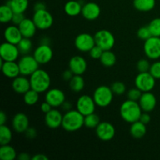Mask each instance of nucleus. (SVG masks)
<instances>
[{
  "label": "nucleus",
  "mask_w": 160,
  "mask_h": 160,
  "mask_svg": "<svg viewBox=\"0 0 160 160\" xmlns=\"http://www.w3.org/2000/svg\"><path fill=\"white\" fill-rule=\"evenodd\" d=\"M7 4L14 12L24 13L29 6V0H9Z\"/></svg>",
  "instance_id": "nucleus-30"
},
{
  "label": "nucleus",
  "mask_w": 160,
  "mask_h": 160,
  "mask_svg": "<svg viewBox=\"0 0 160 160\" xmlns=\"http://www.w3.org/2000/svg\"><path fill=\"white\" fill-rule=\"evenodd\" d=\"M32 20L39 30L49 29L54 22L52 15L46 9L34 11Z\"/></svg>",
  "instance_id": "nucleus-6"
},
{
  "label": "nucleus",
  "mask_w": 160,
  "mask_h": 160,
  "mask_svg": "<svg viewBox=\"0 0 160 160\" xmlns=\"http://www.w3.org/2000/svg\"><path fill=\"white\" fill-rule=\"evenodd\" d=\"M156 80L149 71L139 73L134 80V84L142 92H151L156 85Z\"/></svg>",
  "instance_id": "nucleus-7"
},
{
  "label": "nucleus",
  "mask_w": 160,
  "mask_h": 160,
  "mask_svg": "<svg viewBox=\"0 0 160 160\" xmlns=\"http://www.w3.org/2000/svg\"><path fill=\"white\" fill-rule=\"evenodd\" d=\"M96 135L98 138L103 142H109L112 140L116 134L115 127L109 122H100L99 124L95 128Z\"/></svg>",
  "instance_id": "nucleus-12"
},
{
  "label": "nucleus",
  "mask_w": 160,
  "mask_h": 160,
  "mask_svg": "<svg viewBox=\"0 0 160 160\" xmlns=\"http://www.w3.org/2000/svg\"><path fill=\"white\" fill-rule=\"evenodd\" d=\"M73 75H74V74H73V72H72L71 70L69 69V70H65V71L62 73V79H63L65 81H70V80L72 79V78L73 77Z\"/></svg>",
  "instance_id": "nucleus-48"
},
{
  "label": "nucleus",
  "mask_w": 160,
  "mask_h": 160,
  "mask_svg": "<svg viewBox=\"0 0 160 160\" xmlns=\"http://www.w3.org/2000/svg\"><path fill=\"white\" fill-rule=\"evenodd\" d=\"M84 126V116L78 109L67 111L62 117V128L68 132H74Z\"/></svg>",
  "instance_id": "nucleus-2"
},
{
  "label": "nucleus",
  "mask_w": 160,
  "mask_h": 160,
  "mask_svg": "<svg viewBox=\"0 0 160 160\" xmlns=\"http://www.w3.org/2000/svg\"><path fill=\"white\" fill-rule=\"evenodd\" d=\"M113 92L110 87L106 85H100L93 93V98L96 106L99 107H107L111 104L113 99Z\"/></svg>",
  "instance_id": "nucleus-4"
},
{
  "label": "nucleus",
  "mask_w": 160,
  "mask_h": 160,
  "mask_svg": "<svg viewBox=\"0 0 160 160\" xmlns=\"http://www.w3.org/2000/svg\"><path fill=\"white\" fill-rule=\"evenodd\" d=\"M25 135H26L27 138L30 139H33L34 138H36L37 136V131L35 130V128H28V130L25 131Z\"/></svg>",
  "instance_id": "nucleus-45"
},
{
  "label": "nucleus",
  "mask_w": 160,
  "mask_h": 160,
  "mask_svg": "<svg viewBox=\"0 0 160 160\" xmlns=\"http://www.w3.org/2000/svg\"><path fill=\"white\" fill-rule=\"evenodd\" d=\"M45 101L49 103L53 108L59 107L66 101L65 94L59 88L48 89L45 94Z\"/></svg>",
  "instance_id": "nucleus-15"
},
{
  "label": "nucleus",
  "mask_w": 160,
  "mask_h": 160,
  "mask_svg": "<svg viewBox=\"0 0 160 160\" xmlns=\"http://www.w3.org/2000/svg\"><path fill=\"white\" fill-rule=\"evenodd\" d=\"M138 103L143 112H151L156 108L157 100L154 94L151 92H145L142 93Z\"/></svg>",
  "instance_id": "nucleus-16"
},
{
  "label": "nucleus",
  "mask_w": 160,
  "mask_h": 160,
  "mask_svg": "<svg viewBox=\"0 0 160 160\" xmlns=\"http://www.w3.org/2000/svg\"><path fill=\"white\" fill-rule=\"evenodd\" d=\"M144 52L148 59H158L160 58V37L152 36L144 43Z\"/></svg>",
  "instance_id": "nucleus-9"
},
{
  "label": "nucleus",
  "mask_w": 160,
  "mask_h": 160,
  "mask_svg": "<svg viewBox=\"0 0 160 160\" xmlns=\"http://www.w3.org/2000/svg\"><path fill=\"white\" fill-rule=\"evenodd\" d=\"M137 35L141 40L143 41H146L147 39H148L152 36L149 28H148V26L142 27V28H139L137 31Z\"/></svg>",
  "instance_id": "nucleus-39"
},
{
  "label": "nucleus",
  "mask_w": 160,
  "mask_h": 160,
  "mask_svg": "<svg viewBox=\"0 0 160 160\" xmlns=\"http://www.w3.org/2000/svg\"><path fill=\"white\" fill-rule=\"evenodd\" d=\"M149 72L156 80L160 79V61H156L152 64Z\"/></svg>",
  "instance_id": "nucleus-42"
},
{
  "label": "nucleus",
  "mask_w": 160,
  "mask_h": 160,
  "mask_svg": "<svg viewBox=\"0 0 160 160\" xmlns=\"http://www.w3.org/2000/svg\"><path fill=\"white\" fill-rule=\"evenodd\" d=\"M39 94L34 89L31 88L23 95V101L28 106H34L38 102Z\"/></svg>",
  "instance_id": "nucleus-34"
},
{
  "label": "nucleus",
  "mask_w": 160,
  "mask_h": 160,
  "mask_svg": "<svg viewBox=\"0 0 160 160\" xmlns=\"http://www.w3.org/2000/svg\"><path fill=\"white\" fill-rule=\"evenodd\" d=\"M142 112L143 111L139 103L131 99L123 102L120 109V113L122 119L129 123L139 120Z\"/></svg>",
  "instance_id": "nucleus-1"
},
{
  "label": "nucleus",
  "mask_w": 160,
  "mask_h": 160,
  "mask_svg": "<svg viewBox=\"0 0 160 160\" xmlns=\"http://www.w3.org/2000/svg\"><path fill=\"white\" fill-rule=\"evenodd\" d=\"M1 70L4 76L12 79H14L20 74L18 62H16V61H3L2 59Z\"/></svg>",
  "instance_id": "nucleus-20"
},
{
  "label": "nucleus",
  "mask_w": 160,
  "mask_h": 160,
  "mask_svg": "<svg viewBox=\"0 0 160 160\" xmlns=\"http://www.w3.org/2000/svg\"><path fill=\"white\" fill-rule=\"evenodd\" d=\"M151 34L155 37H160V18H155L148 25Z\"/></svg>",
  "instance_id": "nucleus-37"
},
{
  "label": "nucleus",
  "mask_w": 160,
  "mask_h": 160,
  "mask_svg": "<svg viewBox=\"0 0 160 160\" xmlns=\"http://www.w3.org/2000/svg\"><path fill=\"white\" fill-rule=\"evenodd\" d=\"M17 45L20 54L28 55L32 49V42H31V38H23Z\"/></svg>",
  "instance_id": "nucleus-36"
},
{
  "label": "nucleus",
  "mask_w": 160,
  "mask_h": 160,
  "mask_svg": "<svg viewBox=\"0 0 160 160\" xmlns=\"http://www.w3.org/2000/svg\"><path fill=\"white\" fill-rule=\"evenodd\" d=\"M62 117L60 112L57 109H52L45 114V124L50 129H56V128L62 127Z\"/></svg>",
  "instance_id": "nucleus-18"
},
{
  "label": "nucleus",
  "mask_w": 160,
  "mask_h": 160,
  "mask_svg": "<svg viewBox=\"0 0 160 160\" xmlns=\"http://www.w3.org/2000/svg\"><path fill=\"white\" fill-rule=\"evenodd\" d=\"M14 12L8 4L2 5L0 7V21L2 23L12 21Z\"/></svg>",
  "instance_id": "nucleus-32"
},
{
  "label": "nucleus",
  "mask_w": 160,
  "mask_h": 160,
  "mask_svg": "<svg viewBox=\"0 0 160 160\" xmlns=\"http://www.w3.org/2000/svg\"><path fill=\"white\" fill-rule=\"evenodd\" d=\"M40 109H41V111H42V112H44V113L46 114L47 112H49L51 109H52V106L49 103L45 101V102H44L42 103V105H41V106H40Z\"/></svg>",
  "instance_id": "nucleus-47"
},
{
  "label": "nucleus",
  "mask_w": 160,
  "mask_h": 160,
  "mask_svg": "<svg viewBox=\"0 0 160 160\" xmlns=\"http://www.w3.org/2000/svg\"><path fill=\"white\" fill-rule=\"evenodd\" d=\"M77 109L85 117L95 112L96 104L93 97L87 95H83L79 97L77 101Z\"/></svg>",
  "instance_id": "nucleus-11"
},
{
  "label": "nucleus",
  "mask_w": 160,
  "mask_h": 160,
  "mask_svg": "<svg viewBox=\"0 0 160 160\" xmlns=\"http://www.w3.org/2000/svg\"><path fill=\"white\" fill-rule=\"evenodd\" d=\"M18 65L20 67V74L23 76H31L39 69V63L34 56H30L28 54L23 55V57L20 58Z\"/></svg>",
  "instance_id": "nucleus-8"
},
{
  "label": "nucleus",
  "mask_w": 160,
  "mask_h": 160,
  "mask_svg": "<svg viewBox=\"0 0 160 160\" xmlns=\"http://www.w3.org/2000/svg\"><path fill=\"white\" fill-rule=\"evenodd\" d=\"M87 67V61L81 56H73L69 61V69L74 75H82L86 71Z\"/></svg>",
  "instance_id": "nucleus-17"
},
{
  "label": "nucleus",
  "mask_w": 160,
  "mask_h": 160,
  "mask_svg": "<svg viewBox=\"0 0 160 160\" xmlns=\"http://www.w3.org/2000/svg\"><path fill=\"white\" fill-rule=\"evenodd\" d=\"M113 94L117 95H121L125 93L126 92V86L121 81H116L112 83L110 86Z\"/></svg>",
  "instance_id": "nucleus-38"
},
{
  "label": "nucleus",
  "mask_w": 160,
  "mask_h": 160,
  "mask_svg": "<svg viewBox=\"0 0 160 160\" xmlns=\"http://www.w3.org/2000/svg\"><path fill=\"white\" fill-rule=\"evenodd\" d=\"M143 92L138 89V88H131L128 91V99L133 100V101H139L141 96H142Z\"/></svg>",
  "instance_id": "nucleus-40"
},
{
  "label": "nucleus",
  "mask_w": 160,
  "mask_h": 160,
  "mask_svg": "<svg viewBox=\"0 0 160 160\" xmlns=\"http://www.w3.org/2000/svg\"><path fill=\"white\" fill-rule=\"evenodd\" d=\"M17 157L15 148L11 145H3L0 148V159L2 160H14Z\"/></svg>",
  "instance_id": "nucleus-28"
},
{
  "label": "nucleus",
  "mask_w": 160,
  "mask_h": 160,
  "mask_svg": "<svg viewBox=\"0 0 160 160\" xmlns=\"http://www.w3.org/2000/svg\"><path fill=\"white\" fill-rule=\"evenodd\" d=\"M12 88L17 94L24 95L31 88L30 79H28L26 76H18L12 80Z\"/></svg>",
  "instance_id": "nucleus-22"
},
{
  "label": "nucleus",
  "mask_w": 160,
  "mask_h": 160,
  "mask_svg": "<svg viewBox=\"0 0 160 160\" xmlns=\"http://www.w3.org/2000/svg\"><path fill=\"white\" fill-rule=\"evenodd\" d=\"M146 132V124L141 122L140 120H138V121L131 123V128H130V134L134 138H142L143 137H145Z\"/></svg>",
  "instance_id": "nucleus-25"
},
{
  "label": "nucleus",
  "mask_w": 160,
  "mask_h": 160,
  "mask_svg": "<svg viewBox=\"0 0 160 160\" xmlns=\"http://www.w3.org/2000/svg\"><path fill=\"white\" fill-rule=\"evenodd\" d=\"M32 160H48V158L44 154H36L31 158Z\"/></svg>",
  "instance_id": "nucleus-50"
},
{
  "label": "nucleus",
  "mask_w": 160,
  "mask_h": 160,
  "mask_svg": "<svg viewBox=\"0 0 160 160\" xmlns=\"http://www.w3.org/2000/svg\"><path fill=\"white\" fill-rule=\"evenodd\" d=\"M100 118L98 115L93 112L84 117V126L90 129H94L100 123Z\"/></svg>",
  "instance_id": "nucleus-35"
},
{
  "label": "nucleus",
  "mask_w": 160,
  "mask_h": 160,
  "mask_svg": "<svg viewBox=\"0 0 160 160\" xmlns=\"http://www.w3.org/2000/svg\"><path fill=\"white\" fill-rule=\"evenodd\" d=\"M100 62L104 67H112L117 62V56L111 50H105L99 59Z\"/></svg>",
  "instance_id": "nucleus-29"
},
{
  "label": "nucleus",
  "mask_w": 160,
  "mask_h": 160,
  "mask_svg": "<svg viewBox=\"0 0 160 160\" xmlns=\"http://www.w3.org/2000/svg\"><path fill=\"white\" fill-rule=\"evenodd\" d=\"M95 44L103 50H112L115 45L116 39L112 32L106 29L99 30L94 35Z\"/></svg>",
  "instance_id": "nucleus-5"
},
{
  "label": "nucleus",
  "mask_w": 160,
  "mask_h": 160,
  "mask_svg": "<svg viewBox=\"0 0 160 160\" xmlns=\"http://www.w3.org/2000/svg\"><path fill=\"white\" fill-rule=\"evenodd\" d=\"M150 62L148 60L145 59H142L137 62V70L139 73H144V72H148L150 70Z\"/></svg>",
  "instance_id": "nucleus-41"
},
{
  "label": "nucleus",
  "mask_w": 160,
  "mask_h": 160,
  "mask_svg": "<svg viewBox=\"0 0 160 160\" xmlns=\"http://www.w3.org/2000/svg\"><path fill=\"white\" fill-rule=\"evenodd\" d=\"M33 56L39 64H46L52 59L53 51L48 44H41L34 49Z\"/></svg>",
  "instance_id": "nucleus-14"
},
{
  "label": "nucleus",
  "mask_w": 160,
  "mask_h": 160,
  "mask_svg": "<svg viewBox=\"0 0 160 160\" xmlns=\"http://www.w3.org/2000/svg\"><path fill=\"white\" fill-rule=\"evenodd\" d=\"M20 54L17 45L6 42L0 46V56L3 61H16Z\"/></svg>",
  "instance_id": "nucleus-13"
},
{
  "label": "nucleus",
  "mask_w": 160,
  "mask_h": 160,
  "mask_svg": "<svg viewBox=\"0 0 160 160\" xmlns=\"http://www.w3.org/2000/svg\"><path fill=\"white\" fill-rule=\"evenodd\" d=\"M81 14L86 20H95L100 17L101 8L97 3L90 2L83 6Z\"/></svg>",
  "instance_id": "nucleus-19"
},
{
  "label": "nucleus",
  "mask_w": 160,
  "mask_h": 160,
  "mask_svg": "<svg viewBox=\"0 0 160 160\" xmlns=\"http://www.w3.org/2000/svg\"><path fill=\"white\" fill-rule=\"evenodd\" d=\"M26 17H24V14L21 13V12H14L13 17H12V23L14 25H17V26H19L20 24L22 21H23Z\"/></svg>",
  "instance_id": "nucleus-44"
},
{
  "label": "nucleus",
  "mask_w": 160,
  "mask_h": 160,
  "mask_svg": "<svg viewBox=\"0 0 160 160\" xmlns=\"http://www.w3.org/2000/svg\"><path fill=\"white\" fill-rule=\"evenodd\" d=\"M74 45L77 49L80 52H89L96 44L95 37L88 33H81L78 34L74 40Z\"/></svg>",
  "instance_id": "nucleus-10"
},
{
  "label": "nucleus",
  "mask_w": 160,
  "mask_h": 160,
  "mask_svg": "<svg viewBox=\"0 0 160 160\" xmlns=\"http://www.w3.org/2000/svg\"><path fill=\"white\" fill-rule=\"evenodd\" d=\"M5 40L9 43L17 45L23 38L21 32H20L19 27L17 25H10L7 27L4 31Z\"/></svg>",
  "instance_id": "nucleus-23"
},
{
  "label": "nucleus",
  "mask_w": 160,
  "mask_h": 160,
  "mask_svg": "<svg viewBox=\"0 0 160 160\" xmlns=\"http://www.w3.org/2000/svg\"><path fill=\"white\" fill-rule=\"evenodd\" d=\"M31 88L38 93H43L49 89L51 78L48 73L42 69H38L30 76Z\"/></svg>",
  "instance_id": "nucleus-3"
},
{
  "label": "nucleus",
  "mask_w": 160,
  "mask_h": 160,
  "mask_svg": "<svg viewBox=\"0 0 160 160\" xmlns=\"http://www.w3.org/2000/svg\"><path fill=\"white\" fill-rule=\"evenodd\" d=\"M61 107H62V109L66 111V112H67V111L72 109V104H71V102H69L65 101L63 102V104L61 106Z\"/></svg>",
  "instance_id": "nucleus-53"
},
{
  "label": "nucleus",
  "mask_w": 160,
  "mask_h": 160,
  "mask_svg": "<svg viewBox=\"0 0 160 160\" xmlns=\"http://www.w3.org/2000/svg\"><path fill=\"white\" fill-rule=\"evenodd\" d=\"M83 6L81 2L74 0L67 2L64 6V11L70 17H77L81 13Z\"/></svg>",
  "instance_id": "nucleus-26"
},
{
  "label": "nucleus",
  "mask_w": 160,
  "mask_h": 160,
  "mask_svg": "<svg viewBox=\"0 0 160 160\" xmlns=\"http://www.w3.org/2000/svg\"><path fill=\"white\" fill-rule=\"evenodd\" d=\"M12 127L17 133H24L29 128V119L23 112H18L13 117Z\"/></svg>",
  "instance_id": "nucleus-21"
},
{
  "label": "nucleus",
  "mask_w": 160,
  "mask_h": 160,
  "mask_svg": "<svg viewBox=\"0 0 160 160\" xmlns=\"http://www.w3.org/2000/svg\"><path fill=\"white\" fill-rule=\"evenodd\" d=\"M139 120L146 125L148 124V123H149L150 121H151V117H150L149 115V112H142Z\"/></svg>",
  "instance_id": "nucleus-46"
},
{
  "label": "nucleus",
  "mask_w": 160,
  "mask_h": 160,
  "mask_svg": "<svg viewBox=\"0 0 160 160\" xmlns=\"http://www.w3.org/2000/svg\"><path fill=\"white\" fill-rule=\"evenodd\" d=\"M70 88L73 92H80L84 89L85 82L82 75H73L72 79L69 81Z\"/></svg>",
  "instance_id": "nucleus-31"
},
{
  "label": "nucleus",
  "mask_w": 160,
  "mask_h": 160,
  "mask_svg": "<svg viewBox=\"0 0 160 160\" xmlns=\"http://www.w3.org/2000/svg\"><path fill=\"white\" fill-rule=\"evenodd\" d=\"M103 52H104V50H103L101 47L95 45V46L89 51V55H90V56L92 59H99L100 58H101Z\"/></svg>",
  "instance_id": "nucleus-43"
},
{
  "label": "nucleus",
  "mask_w": 160,
  "mask_h": 160,
  "mask_svg": "<svg viewBox=\"0 0 160 160\" xmlns=\"http://www.w3.org/2000/svg\"><path fill=\"white\" fill-rule=\"evenodd\" d=\"M46 9V6L44 2H38L37 3H35L34 6V11H38V10H42V9Z\"/></svg>",
  "instance_id": "nucleus-49"
},
{
  "label": "nucleus",
  "mask_w": 160,
  "mask_h": 160,
  "mask_svg": "<svg viewBox=\"0 0 160 160\" xmlns=\"http://www.w3.org/2000/svg\"><path fill=\"white\" fill-rule=\"evenodd\" d=\"M6 120H7L6 114L3 111H1V112H0V125H4Z\"/></svg>",
  "instance_id": "nucleus-52"
},
{
  "label": "nucleus",
  "mask_w": 160,
  "mask_h": 160,
  "mask_svg": "<svg viewBox=\"0 0 160 160\" xmlns=\"http://www.w3.org/2000/svg\"><path fill=\"white\" fill-rule=\"evenodd\" d=\"M18 27L23 37L28 38H31L34 37L38 29L34 20L29 18H25Z\"/></svg>",
  "instance_id": "nucleus-24"
},
{
  "label": "nucleus",
  "mask_w": 160,
  "mask_h": 160,
  "mask_svg": "<svg viewBox=\"0 0 160 160\" xmlns=\"http://www.w3.org/2000/svg\"><path fill=\"white\" fill-rule=\"evenodd\" d=\"M12 131L6 125H0V144L1 145H8L12 140Z\"/></svg>",
  "instance_id": "nucleus-33"
},
{
  "label": "nucleus",
  "mask_w": 160,
  "mask_h": 160,
  "mask_svg": "<svg viewBox=\"0 0 160 160\" xmlns=\"http://www.w3.org/2000/svg\"><path fill=\"white\" fill-rule=\"evenodd\" d=\"M133 4L140 12H149L156 6V0H134Z\"/></svg>",
  "instance_id": "nucleus-27"
},
{
  "label": "nucleus",
  "mask_w": 160,
  "mask_h": 160,
  "mask_svg": "<svg viewBox=\"0 0 160 160\" xmlns=\"http://www.w3.org/2000/svg\"><path fill=\"white\" fill-rule=\"evenodd\" d=\"M17 159L20 160H30L31 159V156H30V155L28 153L21 152L17 156Z\"/></svg>",
  "instance_id": "nucleus-51"
}]
</instances>
